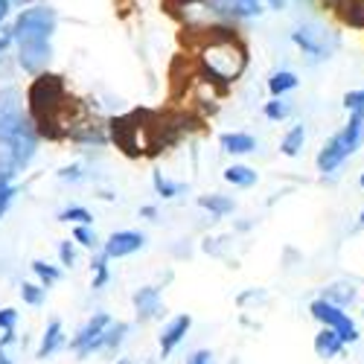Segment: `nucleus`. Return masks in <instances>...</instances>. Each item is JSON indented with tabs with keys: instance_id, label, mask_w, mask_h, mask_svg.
<instances>
[{
	"instance_id": "obj_11",
	"label": "nucleus",
	"mask_w": 364,
	"mask_h": 364,
	"mask_svg": "<svg viewBox=\"0 0 364 364\" xmlns=\"http://www.w3.org/2000/svg\"><path fill=\"white\" fill-rule=\"evenodd\" d=\"M132 303H134V312H137V321L140 323H149V321H158L164 318V294L158 286H140L134 294H132Z\"/></svg>"
},
{
	"instance_id": "obj_9",
	"label": "nucleus",
	"mask_w": 364,
	"mask_h": 364,
	"mask_svg": "<svg viewBox=\"0 0 364 364\" xmlns=\"http://www.w3.org/2000/svg\"><path fill=\"white\" fill-rule=\"evenodd\" d=\"M111 321H114V318H111V312H105V309L94 312V315H90V318L76 329V336L70 338V353H76V358H87L90 344H94V341L102 336L105 326H108Z\"/></svg>"
},
{
	"instance_id": "obj_27",
	"label": "nucleus",
	"mask_w": 364,
	"mask_h": 364,
	"mask_svg": "<svg viewBox=\"0 0 364 364\" xmlns=\"http://www.w3.org/2000/svg\"><path fill=\"white\" fill-rule=\"evenodd\" d=\"M73 242L85 251H100L102 248V239L97 236L94 225H73Z\"/></svg>"
},
{
	"instance_id": "obj_42",
	"label": "nucleus",
	"mask_w": 364,
	"mask_h": 364,
	"mask_svg": "<svg viewBox=\"0 0 364 364\" xmlns=\"http://www.w3.org/2000/svg\"><path fill=\"white\" fill-rule=\"evenodd\" d=\"M350 4H364V0H350Z\"/></svg>"
},
{
	"instance_id": "obj_10",
	"label": "nucleus",
	"mask_w": 364,
	"mask_h": 364,
	"mask_svg": "<svg viewBox=\"0 0 364 364\" xmlns=\"http://www.w3.org/2000/svg\"><path fill=\"white\" fill-rule=\"evenodd\" d=\"M193 329V315H175L164 323L161 336H158V347H161V358H169L181 344H184L187 332Z\"/></svg>"
},
{
	"instance_id": "obj_41",
	"label": "nucleus",
	"mask_w": 364,
	"mask_h": 364,
	"mask_svg": "<svg viewBox=\"0 0 364 364\" xmlns=\"http://www.w3.org/2000/svg\"><path fill=\"white\" fill-rule=\"evenodd\" d=\"M358 184H361V187H364V172H361V181H358Z\"/></svg>"
},
{
	"instance_id": "obj_6",
	"label": "nucleus",
	"mask_w": 364,
	"mask_h": 364,
	"mask_svg": "<svg viewBox=\"0 0 364 364\" xmlns=\"http://www.w3.org/2000/svg\"><path fill=\"white\" fill-rule=\"evenodd\" d=\"M291 41L303 55H309L312 62H323V58H329L332 50H336V44H338L336 36H332L323 23H315V21H306V23L294 26L291 29Z\"/></svg>"
},
{
	"instance_id": "obj_4",
	"label": "nucleus",
	"mask_w": 364,
	"mask_h": 364,
	"mask_svg": "<svg viewBox=\"0 0 364 364\" xmlns=\"http://www.w3.org/2000/svg\"><path fill=\"white\" fill-rule=\"evenodd\" d=\"M12 47H15V65H18L26 76L47 73V68H50V62H53V38H50V36L15 33V36H12Z\"/></svg>"
},
{
	"instance_id": "obj_31",
	"label": "nucleus",
	"mask_w": 364,
	"mask_h": 364,
	"mask_svg": "<svg viewBox=\"0 0 364 364\" xmlns=\"http://www.w3.org/2000/svg\"><path fill=\"white\" fill-rule=\"evenodd\" d=\"M344 108L350 114H364V87L347 90V94H344Z\"/></svg>"
},
{
	"instance_id": "obj_17",
	"label": "nucleus",
	"mask_w": 364,
	"mask_h": 364,
	"mask_svg": "<svg viewBox=\"0 0 364 364\" xmlns=\"http://www.w3.org/2000/svg\"><path fill=\"white\" fill-rule=\"evenodd\" d=\"M151 187H155L158 198H164V201L181 198V196L187 193V184H184V181H172V178L164 175L161 169H158V172H151Z\"/></svg>"
},
{
	"instance_id": "obj_32",
	"label": "nucleus",
	"mask_w": 364,
	"mask_h": 364,
	"mask_svg": "<svg viewBox=\"0 0 364 364\" xmlns=\"http://www.w3.org/2000/svg\"><path fill=\"white\" fill-rule=\"evenodd\" d=\"M15 326H18V309L4 306V309H0V332H4V329H15Z\"/></svg>"
},
{
	"instance_id": "obj_34",
	"label": "nucleus",
	"mask_w": 364,
	"mask_h": 364,
	"mask_svg": "<svg viewBox=\"0 0 364 364\" xmlns=\"http://www.w3.org/2000/svg\"><path fill=\"white\" fill-rule=\"evenodd\" d=\"M12 9H15V4H12V0H0V29L6 26V21H9Z\"/></svg>"
},
{
	"instance_id": "obj_28",
	"label": "nucleus",
	"mask_w": 364,
	"mask_h": 364,
	"mask_svg": "<svg viewBox=\"0 0 364 364\" xmlns=\"http://www.w3.org/2000/svg\"><path fill=\"white\" fill-rule=\"evenodd\" d=\"M21 300L26 303V306H44V300H47V286L41 283H21Z\"/></svg>"
},
{
	"instance_id": "obj_16",
	"label": "nucleus",
	"mask_w": 364,
	"mask_h": 364,
	"mask_svg": "<svg viewBox=\"0 0 364 364\" xmlns=\"http://www.w3.org/2000/svg\"><path fill=\"white\" fill-rule=\"evenodd\" d=\"M198 207L207 210L213 219H225L236 210V201L225 193H207V196H198Z\"/></svg>"
},
{
	"instance_id": "obj_26",
	"label": "nucleus",
	"mask_w": 364,
	"mask_h": 364,
	"mask_svg": "<svg viewBox=\"0 0 364 364\" xmlns=\"http://www.w3.org/2000/svg\"><path fill=\"white\" fill-rule=\"evenodd\" d=\"M29 268H33V274L38 277V283L47 286V289H53L58 280H62V268L50 265V262H44V259H33V262H29Z\"/></svg>"
},
{
	"instance_id": "obj_23",
	"label": "nucleus",
	"mask_w": 364,
	"mask_h": 364,
	"mask_svg": "<svg viewBox=\"0 0 364 364\" xmlns=\"http://www.w3.org/2000/svg\"><path fill=\"white\" fill-rule=\"evenodd\" d=\"M303 143H306V126H291L280 140V151L286 158H297Z\"/></svg>"
},
{
	"instance_id": "obj_29",
	"label": "nucleus",
	"mask_w": 364,
	"mask_h": 364,
	"mask_svg": "<svg viewBox=\"0 0 364 364\" xmlns=\"http://www.w3.org/2000/svg\"><path fill=\"white\" fill-rule=\"evenodd\" d=\"M58 262L65 268H73L79 262V251H76V242L73 239H62L58 242Z\"/></svg>"
},
{
	"instance_id": "obj_2",
	"label": "nucleus",
	"mask_w": 364,
	"mask_h": 364,
	"mask_svg": "<svg viewBox=\"0 0 364 364\" xmlns=\"http://www.w3.org/2000/svg\"><path fill=\"white\" fill-rule=\"evenodd\" d=\"M201 65L213 82H236L248 65V53L236 36L210 38V44L201 50Z\"/></svg>"
},
{
	"instance_id": "obj_35",
	"label": "nucleus",
	"mask_w": 364,
	"mask_h": 364,
	"mask_svg": "<svg viewBox=\"0 0 364 364\" xmlns=\"http://www.w3.org/2000/svg\"><path fill=\"white\" fill-rule=\"evenodd\" d=\"M18 341V336H15V329H4V336H0V350H6V347H12Z\"/></svg>"
},
{
	"instance_id": "obj_30",
	"label": "nucleus",
	"mask_w": 364,
	"mask_h": 364,
	"mask_svg": "<svg viewBox=\"0 0 364 364\" xmlns=\"http://www.w3.org/2000/svg\"><path fill=\"white\" fill-rule=\"evenodd\" d=\"M85 178H87L85 164H68V166L58 169V181H65V184H82Z\"/></svg>"
},
{
	"instance_id": "obj_33",
	"label": "nucleus",
	"mask_w": 364,
	"mask_h": 364,
	"mask_svg": "<svg viewBox=\"0 0 364 364\" xmlns=\"http://www.w3.org/2000/svg\"><path fill=\"white\" fill-rule=\"evenodd\" d=\"M187 364H216V358H213V353H210V350H196L187 358Z\"/></svg>"
},
{
	"instance_id": "obj_14",
	"label": "nucleus",
	"mask_w": 364,
	"mask_h": 364,
	"mask_svg": "<svg viewBox=\"0 0 364 364\" xmlns=\"http://www.w3.org/2000/svg\"><path fill=\"white\" fill-rule=\"evenodd\" d=\"M219 146H222V151H228V155L242 158V155H254L257 151V137L248 132H225L219 137Z\"/></svg>"
},
{
	"instance_id": "obj_13",
	"label": "nucleus",
	"mask_w": 364,
	"mask_h": 364,
	"mask_svg": "<svg viewBox=\"0 0 364 364\" xmlns=\"http://www.w3.org/2000/svg\"><path fill=\"white\" fill-rule=\"evenodd\" d=\"M65 347H68V336H65V323H62V318L47 321V329H44L41 344H38V350H36V358L47 361V358H53L58 350H65Z\"/></svg>"
},
{
	"instance_id": "obj_12",
	"label": "nucleus",
	"mask_w": 364,
	"mask_h": 364,
	"mask_svg": "<svg viewBox=\"0 0 364 364\" xmlns=\"http://www.w3.org/2000/svg\"><path fill=\"white\" fill-rule=\"evenodd\" d=\"M129 332H132V323H126V321H111V323L105 326V332H102V336H100L94 344H90V350H87V358H90V355H97V353H105V355H117V350L126 344Z\"/></svg>"
},
{
	"instance_id": "obj_8",
	"label": "nucleus",
	"mask_w": 364,
	"mask_h": 364,
	"mask_svg": "<svg viewBox=\"0 0 364 364\" xmlns=\"http://www.w3.org/2000/svg\"><path fill=\"white\" fill-rule=\"evenodd\" d=\"M146 248V233L143 230H114L102 239V254L114 262V259H126L137 251Z\"/></svg>"
},
{
	"instance_id": "obj_7",
	"label": "nucleus",
	"mask_w": 364,
	"mask_h": 364,
	"mask_svg": "<svg viewBox=\"0 0 364 364\" xmlns=\"http://www.w3.org/2000/svg\"><path fill=\"white\" fill-rule=\"evenodd\" d=\"M309 315H312L321 326L336 329L344 344H355V341H358V326L353 323V318H350L341 306H336V303H329V300L318 297V300L309 303Z\"/></svg>"
},
{
	"instance_id": "obj_21",
	"label": "nucleus",
	"mask_w": 364,
	"mask_h": 364,
	"mask_svg": "<svg viewBox=\"0 0 364 364\" xmlns=\"http://www.w3.org/2000/svg\"><path fill=\"white\" fill-rule=\"evenodd\" d=\"M300 85L297 73L294 70H274L268 76V90H271V97H286L289 90H294Z\"/></svg>"
},
{
	"instance_id": "obj_40",
	"label": "nucleus",
	"mask_w": 364,
	"mask_h": 364,
	"mask_svg": "<svg viewBox=\"0 0 364 364\" xmlns=\"http://www.w3.org/2000/svg\"><path fill=\"white\" fill-rule=\"evenodd\" d=\"M358 225H361V228H364V210H361V216H358Z\"/></svg>"
},
{
	"instance_id": "obj_24",
	"label": "nucleus",
	"mask_w": 364,
	"mask_h": 364,
	"mask_svg": "<svg viewBox=\"0 0 364 364\" xmlns=\"http://www.w3.org/2000/svg\"><path fill=\"white\" fill-rule=\"evenodd\" d=\"M265 119H271V123H283V119H289L294 114V105L286 100V97H271L262 108Z\"/></svg>"
},
{
	"instance_id": "obj_5",
	"label": "nucleus",
	"mask_w": 364,
	"mask_h": 364,
	"mask_svg": "<svg viewBox=\"0 0 364 364\" xmlns=\"http://www.w3.org/2000/svg\"><path fill=\"white\" fill-rule=\"evenodd\" d=\"M29 111H26V97L18 85H4L0 87V146H6L26 123H29Z\"/></svg>"
},
{
	"instance_id": "obj_38",
	"label": "nucleus",
	"mask_w": 364,
	"mask_h": 364,
	"mask_svg": "<svg viewBox=\"0 0 364 364\" xmlns=\"http://www.w3.org/2000/svg\"><path fill=\"white\" fill-rule=\"evenodd\" d=\"M12 4L23 9V6H33V4H44V0H12Z\"/></svg>"
},
{
	"instance_id": "obj_15",
	"label": "nucleus",
	"mask_w": 364,
	"mask_h": 364,
	"mask_svg": "<svg viewBox=\"0 0 364 364\" xmlns=\"http://www.w3.org/2000/svg\"><path fill=\"white\" fill-rule=\"evenodd\" d=\"M315 353H318V358H323V361L341 355V353H344V341H341V336H338L336 329L321 326V332L315 336Z\"/></svg>"
},
{
	"instance_id": "obj_22",
	"label": "nucleus",
	"mask_w": 364,
	"mask_h": 364,
	"mask_svg": "<svg viewBox=\"0 0 364 364\" xmlns=\"http://www.w3.org/2000/svg\"><path fill=\"white\" fill-rule=\"evenodd\" d=\"M15 178H18V175H12V172H0V219L9 213L12 201H15L18 193H21V187L15 184Z\"/></svg>"
},
{
	"instance_id": "obj_18",
	"label": "nucleus",
	"mask_w": 364,
	"mask_h": 364,
	"mask_svg": "<svg viewBox=\"0 0 364 364\" xmlns=\"http://www.w3.org/2000/svg\"><path fill=\"white\" fill-rule=\"evenodd\" d=\"M108 262L111 259L102 254V248L94 251V257H90V289L94 291H102L111 283V265Z\"/></svg>"
},
{
	"instance_id": "obj_36",
	"label": "nucleus",
	"mask_w": 364,
	"mask_h": 364,
	"mask_svg": "<svg viewBox=\"0 0 364 364\" xmlns=\"http://www.w3.org/2000/svg\"><path fill=\"white\" fill-rule=\"evenodd\" d=\"M140 219L155 222V219H158V207H155V204H143V207H140Z\"/></svg>"
},
{
	"instance_id": "obj_19",
	"label": "nucleus",
	"mask_w": 364,
	"mask_h": 364,
	"mask_svg": "<svg viewBox=\"0 0 364 364\" xmlns=\"http://www.w3.org/2000/svg\"><path fill=\"white\" fill-rule=\"evenodd\" d=\"M225 181H228L230 187L248 190V187H254L257 181H259V175H257V169H254V166H245V164H230V166L225 169Z\"/></svg>"
},
{
	"instance_id": "obj_25",
	"label": "nucleus",
	"mask_w": 364,
	"mask_h": 364,
	"mask_svg": "<svg viewBox=\"0 0 364 364\" xmlns=\"http://www.w3.org/2000/svg\"><path fill=\"white\" fill-rule=\"evenodd\" d=\"M55 219L65 225H94V213L85 204H68L65 210H58Z\"/></svg>"
},
{
	"instance_id": "obj_3",
	"label": "nucleus",
	"mask_w": 364,
	"mask_h": 364,
	"mask_svg": "<svg viewBox=\"0 0 364 364\" xmlns=\"http://www.w3.org/2000/svg\"><path fill=\"white\" fill-rule=\"evenodd\" d=\"M361 140H364V114H350L347 126L332 134L323 143V149L318 151V158H315L318 172H323V175L336 172L344 161H350L355 155V149L361 146Z\"/></svg>"
},
{
	"instance_id": "obj_39",
	"label": "nucleus",
	"mask_w": 364,
	"mask_h": 364,
	"mask_svg": "<svg viewBox=\"0 0 364 364\" xmlns=\"http://www.w3.org/2000/svg\"><path fill=\"white\" fill-rule=\"evenodd\" d=\"M0 364H15V361L9 358V353H6V350H0Z\"/></svg>"
},
{
	"instance_id": "obj_37",
	"label": "nucleus",
	"mask_w": 364,
	"mask_h": 364,
	"mask_svg": "<svg viewBox=\"0 0 364 364\" xmlns=\"http://www.w3.org/2000/svg\"><path fill=\"white\" fill-rule=\"evenodd\" d=\"M262 4H268V9H286V4H289V0H262Z\"/></svg>"
},
{
	"instance_id": "obj_1",
	"label": "nucleus",
	"mask_w": 364,
	"mask_h": 364,
	"mask_svg": "<svg viewBox=\"0 0 364 364\" xmlns=\"http://www.w3.org/2000/svg\"><path fill=\"white\" fill-rule=\"evenodd\" d=\"M26 111L33 117V123L41 137H62L68 134L62 114L68 111V90L62 76L53 73H38L33 76V85L26 90Z\"/></svg>"
},
{
	"instance_id": "obj_20",
	"label": "nucleus",
	"mask_w": 364,
	"mask_h": 364,
	"mask_svg": "<svg viewBox=\"0 0 364 364\" xmlns=\"http://www.w3.org/2000/svg\"><path fill=\"white\" fill-rule=\"evenodd\" d=\"M323 300H329V303H336V306H341V309H347L350 303H355V297H358V291H355V286L353 283H332V286H326L323 289V294H321Z\"/></svg>"
}]
</instances>
